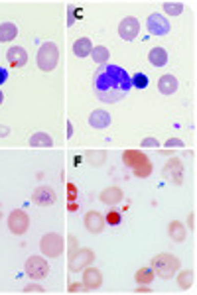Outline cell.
Segmentation results:
<instances>
[{"label":"cell","mask_w":197,"mask_h":295,"mask_svg":"<svg viewBox=\"0 0 197 295\" xmlns=\"http://www.w3.org/2000/svg\"><path fill=\"white\" fill-rule=\"evenodd\" d=\"M24 269H26V274L32 280H43V278H48V274H50V264H48L46 258L32 256L26 260Z\"/></svg>","instance_id":"7"},{"label":"cell","mask_w":197,"mask_h":295,"mask_svg":"<svg viewBox=\"0 0 197 295\" xmlns=\"http://www.w3.org/2000/svg\"><path fill=\"white\" fill-rule=\"evenodd\" d=\"M93 262H95V252L91 248H79V250H73L69 254V264L67 266L71 271H81L87 266H91Z\"/></svg>","instance_id":"6"},{"label":"cell","mask_w":197,"mask_h":295,"mask_svg":"<svg viewBox=\"0 0 197 295\" xmlns=\"http://www.w3.org/2000/svg\"><path fill=\"white\" fill-rule=\"evenodd\" d=\"M185 144L184 140H180V138H170V140H166V148H184Z\"/></svg>","instance_id":"33"},{"label":"cell","mask_w":197,"mask_h":295,"mask_svg":"<svg viewBox=\"0 0 197 295\" xmlns=\"http://www.w3.org/2000/svg\"><path fill=\"white\" fill-rule=\"evenodd\" d=\"M73 136V126H71V122H67V138H71Z\"/></svg>","instance_id":"38"},{"label":"cell","mask_w":197,"mask_h":295,"mask_svg":"<svg viewBox=\"0 0 197 295\" xmlns=\"http://www.w3.org/2000/svg\"><path fill=\"white\" fill-rule=\"evenodd\" d=\"M69 291H71V293H77V291H87V287L83 285V282H81V283H71V285H69Z\"/></svg>","instance_id":"35"},{"label":"cell","mask_w":197,"mask_h":295,"mask_svg":"<svg viewBox=\"0 0 197 295\" xmlns=\"http://www.w3.org/2000/svg\"><path fill=\"white\" fill-rule=\"evenodd\" d=\"M59 61V48L53 41H46L41 43L38 50V67L41 71L50 73L55 69V65Z\"/></svg>","instance_id":"4"},{"label":"cell","mask_w":197,"mask_h":295,"mask_svg":"<svg viewBox=\"0 0 197 295\" xmlns=\"http://www.w3.org/2000/svg\"><path fill=\"white\" fill-rule=\"evenodd\" d=\"M85 229L91 232V234H101L103 229H105V217L101 215V213H97V211H89L87 215H85Z\"/></svg>","instance_id":"14"},{"label":"cell","mask_w":197,"mask_h":295,"mask_svg":"<svg viewBox=\"0 0 197 295\" xmlns=\"http://www.w3.org/2000/svg\"><path fill=\"white\" fill-rule=\"evenodd\" d=\"M8 229H10V232L16 234V236L24 234V232H28V229H30V217H28L24 211L16 209V211H12V213L8 215Z\"/></svg>","instance_id":"8"},{"label":"cell","mask_w":197,"mask_h":295,"mask_svg":"<svg viewBox=\"0 0 197 295\" xmlns=\"http://www.w3.org/2000/svg\"><path fill=\"white\" fill-rule=\"evenodd\" d=\"M140 32V22L134 18V16H126L120 24H118V36L124 39V41H132V39L138 36Z\"/></svg>","instance_id":"10"},{"label":"cell","mask_w":197,"mask_h":295,"mask_svg":"<svg viewBox=\"0 0 197 295\" xmlns=\"http://www.w3.org/2000/svg\"><path fill=\"white\" fill-rule=\"evenodd\" d=\"M83 16V10L79 6H69V16H67V26H73L75 20Z\"/></svg>","instance_id":"30"},{"label":"cell","mask_w":197,"mask_h":295,"mask_svg":"<svg viewBox=\"0 0 197 295\" xmlns=\"http://www.w3.org/2000/svg\"><path fill=\"white\" fill-rule=\"evenodd\" d=\"M120 220H122V215L118 213V211H108L105 217V222H108L111 226H117V224H120Z\"/></svg>","instance_id":"31"},{"label":"cell","mask_w":197,"mask_h":295,"mask_svg":"<svg viewBox=\"0 0 197 295\" xmlns=\"http://www.w3.org/2000/svg\"><path fill=\"white\" fill-rule=\"evenodd\" d=\"M6 59L12 67H24L28 63V53L24 48L20 46H12L8 52H6Z\"/></svg>","instance_id":"16"},{"label":"cell","mask_w":197,"mask_h":295,"mask_svg":"<svg viewBox=\"0 0 197 295\" xmlns=\"http://www.w3.org/2000/svg\"><path fill=\"white\" fill-rule=\"evenodd\" d=\"M178 79L173 77V75H162L160 81H158V89L162 95H173L176 90H178Z\"/></svg>","instance_id":"18"},{"label":"cell","mask_w":197,"mask_h":295,"mask_svg":"<svg viewBox=\"0 0 197 295\" xmlns=\"http://www.w3.org/2000/svg\"><path fill=\"white\" fill-rule=\"evenodd\" d=\"M164 10L170 16H180L184 12V4L182 2H164Z\"/></svg>","instance_id":"27"},{"label":"cell","mask_w":197,"mask_h":295,"mask_svg":"<svg viewBox=\"0 0 197 295\" xmlns=\"http://www.w3.org/2000/svg\"><path fill=\"white\" fill-rule=\"evenodd\" d=\"M93 89H95V95L99 101H103L106 104L118 103L132 89L130 75L120 65L105 63L95 71Z\"/></svg>","instance_id":"1"},{"label":"cell","mask_w":197,"mask_h":295,"mask_svg":"<svg viewBox=\"0 0 197 295\" xmlns=\"http://www.w3.org/2000/svg\"><path fill=\"white\" fill-rule=\"evenodd\" d=\"M18 36V28L12 22H4L0 24V41H12Z\"/></svg>","instance_id":"23"},{"label":"cell","mask_w":197,"mask_h":295,"mask_svg":"<svg viewBox=\"0 0 197 295\" xmlns=\"http://www.w3.org/2000/svg\"><path fill=\"white\" fill-rule=\"evenodd\" d=\"M39 248H41L43 256L59 258L63 254V250H65V240H63V236H59V234H55V232H48V234L41 236Z\"/></svg>","instance_id":"5"},{"label":"cell","mask_w":197,"mask_h":295,"mask_svg":"<svg viewBox=\"0 0 197 295\" xmlns=\"http://www.w3.org/2000/svg\"><path fill=\"white\" fill-rule=\"evenodd\" d=\"M4 103V95H2V90H0V104Z\"/></svg>","instance_id":"40"},{"label":"cell","mask_w":197,"mask_h":295,"mask_svg":"<svg viewBox=\"0 0 197 295\" xmlns=\"http://www.w3.org/2000/svg\"><path fill=\"white\" fill-rule=\"evenodd\" d=\"M6 79H8V71H6L4 67H0V85H4Z\"/></svg>","instance_id":"36"},{"label":"cell","mask_w":197,"mask_h":295,"mask_svg":"<svg viewBox=\"0 0 197 295\" xmlns=\"http://www.w3.org/2000/svg\"><path fill=\"white\" fill-rule=\"evenodd\" d=\"M24 293H46V289L41 285H38V283H30V285L24 287Z\"/></svg>","instance_id":"32"},{"label":"cell","mask_w":197,"mask_h":295,"mask_svg":"<svg viewBox=\"0 0 197 295\" xmlns=\"http://www.w3.org/2000/svg\"><path fill=\"white\" fill-rule=\"evenodd\" d=\"M134 278H136L138 285H148V283L154 282L156 274H154V269H152V268H140L136 274H134Z\"/></svg>","instance_id":"24"},{"label":"cell","mask_w":197,"mask_h":295,"mask_svg":"<svg viewBox=\"0 0 197 295\" xmlns=\"http://www.w3.org/2000/svg\"><path fill=\"white\" fill-rule=\"evenodd\" d=\"M93 52V43L89 38H79L75 43H73V53L77 55L79 59H83V57H87V55H91Z\"/></svg>","instance_id":"21"},{"label":"cell","mask_w":197,"mask_h":295,"mask_svg":"<svg viewBox=\"0 0 197 295\" xmlns=\"http://www.w3.org/2000/svg\"><path fill=\"white\" fill-rule=\"evenodd\" d=\"M0 136H2V138L8 136V128H6V126H0Z\"/></svg>","instance_id":"39"},{"label":"cell","mask_w":197,"mask_h":295,"mask_svg":"<svg viewBox=\"0 0 197 295\" xmlns=\"http://www.w3.org/2000/svg\"><path fill=\"white\" fill-rule=\"evenodd\" d=\"M122 162H124V166L130 167L132 171H134V175L140 177V179L150 177V173H152V162L140 150H126L122 154Z\"/></svg>","instance_id":"2"},{"label":"cell","mask_w":197,"mask_h":295,"mask_svg":"<svg viewBox=\"0 0 197 295\" xmlns=\"http://www.w3.org/2000/svg\"><path fill=\"white\" fill-rule=\"evenodd\" d=\"M193 282H195V274L191 269H184V271L178 274V285L182 289H189L193 285Z\"/></svg>","instance_id":"25"},{"label":"cell","mask_w":197,"mask_h":295,"mask_svg":"<svg viewBox=\"0 0 197 295\" xmlns=\"http://www.w3.org/2000/svg\"><path fill=\"white\" fill-rule=\"evenodd\" d=\"M152 289L148 287V285H138V289H136V293H150Z\"/></svg>","instance_id":"37"},{"label":"cell","mask_w":197,"mask_h":295,"mask_svg":"<svg viewBox=\"0 0 197 295\" xmlns=\"http://www.w3.org/2000/svg\"><path fill=\"white\" fill-rule=\"evenodd\" d=\"M28 144H30L32 148H52L53 140L48 132H36L34 136H30Z\"/></svg>","instance_id":"19"},{"label":"cell","mask_w":197,"mask_h":295,"mask_svg":"<svg viewBox=\"0 0 197 295\" xmlns=\"http://www.w3.org/2000/svg\"><path fill=\"white\" fill-rule=\"evenodd\" d=\"M32 201L39 207H50L57 201V193L50 185H41V187H38L36 191L32 193Z\"/></svg>","instance_id":"11"},{"label":"cell","mask_w":197,"mask_h":295,"mask_svg":"<svg viewBox=\"0 0 197 295\" xmlns=\"http://www.w3.org/2000/svg\"><path fill=\"white\" fill-rule=\"evenodd\" d=\"M83 285L87 287V291L99 289V287L103 285V274H101L97 268L87 266V268L83 269Z\"/></svg>","instance_id":"13"},{"label":"cell","mask_w":197,"mask_h":295,"mask_svg":"<svg viewBox=\"0 0 197 295\" xmlns=\"http://www.w3.org/2000/svg\"><path fill=\"white\" fill-rule=\"evenodd\" d=\"M111 122H113V118H111V115H108L106 110H103V108L93 110L91 116H89V126H93V128H99V130L108 128Z\"/></svg>","instance_id":"15"},{"label":"cell","mask_w":197,"mask_h":295,"mask_svg":"<svg viewBox=\"0 0 197 295\" xmlns=\"http://www.w3.org/2000/svg\"><path fill=\"white\" fill-rule=\"evenodd\" d=\"M108 50H106L105 46H97V48H93V52H91V57H93V61L95 63H99V65H105L106 61H108Z\"/></svg>","instance_id":"26"},{"label":"cell","mask_w":197,"mask_h":295,"mask_svg":"<svg viewBox=\"0 0 197 295\" xmlns=\"http://www.w3.org/2000/svg\"><path fill=\"white\" fill-rule=\"evenodd\" d=\"M164 177L170 181L171 185H182L184 181V167H182V162L180 160H170L166 167H164Z\"/></svg>","instance_id":"12"},{"label":"cell","mask_w":197,"mask_h":295,"mask_svg":"<svg viewBox=\"0 0 197 295\" xmlns=\"http://www.w3.org/2000/svg\"><path fill=\"white\" fill-rule=\"evenodd\" d=\"M148 61L154 67H164L168 63V52L164 48H152L150 53H148Z\"/></svg>","instance_id":"20"},{"label":"cell","mask_w":197,"mask_h":295,"mask_svg":"<svg viewBox=\"0 0 197 295\" xmlns=\"http://www.w3.org/2000/svg\"><path fill=\"white\" fill-rule=\"evenodd\" d=\"M122 197H124V193H122L120 187H106V189L101 191V201H103L105 205H108V207L120 203V201H122Z\"/></svg>","instance_id":"17"},{"label":"cell","mask_w":197,"mask_h":295,"mask_svg":"<svg viewBox=\"0 0 197 295\" xmlns=\"http://www.w3.org/2000/svg\"><path fill=\"white\" fill-rule=\"evenodd\" d=\"M142 148H160V142L156 138H144L142 140Z\"/></svg>","instance_id":"34"},{"label":"cell","mask_w":197,"mask_h":295,"mask_svg":"<svg viewBox=\"0 0 197 295\" xmlns=\"http://www.w3.org/2000/svg\"><path fill=\"white\" fill-rule=\"evenodd\" d=\"M0 220H2V211H0Z\"/></svg>","instance_id":"41"},{"label":"cell","mask_w":197,"mask_h":295,"mask_svg":"<svg viewBox=\"0 0 197 295\" xmlns=\"http://www.w3.org/2000/svg\"><path fill=\"white\" fill-rule=\"evenodd\" d=\"M168 234H170V238L173 242H184L187 231H185V226L180 220H171L170 226H168Z\"/></svg>","instance_id":"22"},{"label":"cell","mask_w":197,"mask_h":295,"mask_svg":"<svg viewBox=\"0 0 197 295\" xmlns=\"http://www.w3.org/2000/svg\"><path fill=\"white\" fill-rule=\"evenodd\" d=\"M180 266H182L180 258L173 256V254H168V252L152 258V269H154V274H158V278H162V280L173 278V274L180 269Z\"/></svg>","instance_id":"3"},{"label":"cell","mask_w":197,"mask_h":295,"mask_svg":"<svg viewBox=\"0 0 197 295\" xmlns=\"http://www.w3.org/2000/svg\"><path fill=\"white\" fill-rule=\"evenodd\" d=\"M85 157L91 162V166H101L105 162V152H87Z\"/></svg>","instance_id":"29"},{"label":"cell","mask_w":197,"mask_h":295,"mask_svg":"<svg viewBox=\"0 0 197 295\" xmlns=\"http://www.w3.org/2000/svg\"><path fill=\"white\" fill-rule=\"evenodd\" d=\"M146 28H148V32L152 34V36H166V34H170V22H168V18L166 16H162V14H150L148 16V20H146Z\"/></svg>","instance_id":"9"},{"label":"cell","mask_w":197,"mask_h":295,"mask_svg":"<svg viewBox=\"0 0 197 295\" xmlns=\"http://www.w3.org/2000/svg\"><path fill=\"white\" fill-rule=\"evenodd\" d=\"M130 83H132V87H136V89H146V87H148V75H144V73H136V75H132L130 77Z\"/></svg>","instance_id":"28"}]
</instances>
